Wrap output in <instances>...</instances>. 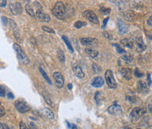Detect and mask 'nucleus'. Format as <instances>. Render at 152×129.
<instances>
[{
	"mask_svg": "<svg viewBox=\"0 0 152 129\" xmlns=\"http://www.w3.org/2000/svg\"><path fill=\"white\" fill-rule=\"evenodd\" d=\"M52 13L58 20H64L74 14V11L68 4H64L63 2L59 1V2L56 3L54 8L52 10Z\"/></svg>",
	"mask_w": 152,
	"mask_h": 129,
	"instance_id": "1",
	"label": "nucleus"
},
{
	"mask_svg": "<svg viewBox=\"0 0 152 129\" xmlns=\"http://www.w3.org/2000/svg\"><path fill=\"white\" fill-rule=\"evenodd\" d=\"M13 48L16 52V55H17V57L18 59L20 60V62L22 64L26 65L29 63V58L27 57V55L25 54V52L22 50V48L20 47V46L17 43H14L13 44Z\"/></svg>",
	"mask_w": 152,
	"mask_h": 129,
	"instance_id": "2",
	"label": "nucleus"
},
{
	"mask_svg": "<svg viewBox=\"0 0 152 129\" xmlns=\"http://www.w3.org/2000/svg\"><path fill=\"white\" fill-rule=\"evenodd\" d=\"M146 112H147V110L143 106L134 108L130 112L131 119L133 120H138L139 119H141L146 113Z\"/></svg>",
	"mask_w": 152,
	"mask_h": 129,
	"instance_id": "3",
	"label": "nucleus"
},
{
	"mask_svg": "<svg viewBox=\"0 0 152 129\" xmlns=\"http://www.w3.org/2000/svg\"><path fill=\"white\" fill-rule=\"evenodd\" d=\"M105 77H106V81H107V84L109 86V88L111 89H115L117 88V83L114 79V77H113V73L111 69H107L105 73Z\"/></svg>",
	"mask_w": 152,
	"mask_h": 129,
	"instance_id": "4",
	"label": "nucleus"
},
{
	"mask_svg": "<svg viewBox=\"0 0 152 129\" xmlns=\"http://www.w3.org/2000/svg\"><path fill=\"white\" fill-rule=\"evenodd\" d=\"M83 15H84L91 23L95 24V25H99V20L97 15H96L95 12H93L92 11H91V10L86 11V12L83 13Z\"/></svg>",
	"mask_w": 152,
	"mask_h": 129,
	"instance_id": "5",
	"label": "nucleus"
},
{
	"mask_svg": "<svg viewBox=\"0 0 152 129\" xmlns=\"http://www.w3.org/2000/svg\"><path fill=\"white\" fill-rule=\"evenodd\" d=\"M53 77H54V80L56 82L57 88L61 89L64 86V77L61 72H55L53 74Z\"/></svg>",
	"mask_w": 152,
	"mask_h": 129,
	"instance_id": "6",
	"label": "nucleus"
},
{
	"mask_svg": "<svg viewBox=\"0 0 152 129\" xmlns=\"http://www.w3.org/2000/svg\"><path fill=\"white\" fill-rule=\"evenodd\" d=\"M9 8L11 12L13 15H18L22 12V7L21 4L20 2H16V3H10L9 4Z\"/></svg>",
	"mask_w": 152,
	"mask_h": 129,
	"instance_id": "7",
	"label": "nucleus"
},
{
	"mask_svg": "<svg viewBox=\"0 0 152 129\" xmlns=\"http://www.w3.org/2000/svg\"><path fill=\"white\" fill-rule=\"evenodd\" d=\"M80 42L84 46L87 47H97L99 42L96 38H81Z\"/></svg>",
	"mask_w": 152,
	"mask_h": 129,
	"instance_id": "8",
	"label": "nucleus"
},
{
	"mask_svg": "<svg viewBox=\"0 0 152 129\" xmlns=\"http://www.w3.org/2000/svg\"><path fill=\"white\" fill-rule=\"evenodd\" d=\"M34 18H36L38 20L42 22H49L50 21V17L48 14L42 12V10H39L36 11V12L34 13Z\"/></svg>",
	"mask_w": 152,
	"mask_h": 129,
	"instance_id": "9",
	"label": "nucleus"
},
{
	"mask_svg": "<svg viewBox=\"0 0 152 129\" xmlns=\"http://www.w3.org/2000/svg\"><path fill=\"white\" fill-rule=\"evenodd\" d=\"M15 107L21 113L27 112L30 110V108L27 106V104L26 102H24V101H21V100H18V101L15 102Z\"/></svg>",
	"mask_w": 152,
	"mask_h": 129,
	"instance_id": "10",
	"label": "nucleus"
},
{
	"mask_svg": "<svg viewBox=\"0 0 152 129\" xmlns=\"http://www.w3.org/2000/svg\"><path fill=\"white\" fill-rule=\"evenodd\" d=\"M107 112L112 115L118 116V115H121L122 113V108H121V106L115 104V105H113V106H109L108 109H107Z\"/></svg>",
	"mask_w": 152,
	"mask_h": 129,
	"instance_id": "11",
	"label": "nucleus"
},
{
	"mask_svg": "<svg viewBox=\"0 0 152 129\" xmlns=\"http://www.w3.org/2000/svg\"><path fill=\"white\" fill-rule=\"evenodd\" d=\"M73 71H74L76 77H78V78H84L85 76H86L84 71L82 70V68L80 67V65L77 64V63H76L73 66Z\"/></svg>",
	"mask_w": 152,
	"mask_h": 129,
	"instance_id": "12",
	"label": "nucleus"
},
{
	"mask_svg": "<svg viewBox=\"0 0 152 129\" xmlns=\"http://www.w3.org/2000/svg\"><path fill=\"white\" fill-rule=\"evenodd\" d=\"M120 72H121V76L123 77V78H125L126 80H130L132 78L133 73L129 68H122Z\"/></svg>",
	"mask_w": 152,
	"mask_h": 129,
	"instance_id": "13",
	"label": "nucleus"
},
{
	"mask_svg": "<svg viewBox=\"0 0 152 129\" xmlns=\"http://www.w3.org/2000/svg\"><path fill=\"white\" fill-rule=\"evenodd\" d=\"M40 112H41V114H42V116H44V117H45V118H47V119L53 120V119L55 118L54 112H53L50 109H48V108H43V109H41Z\"/></svg>",
	"mask_w": 152,
	"mask_h": 129,
	"instance_id": "14",
	"label": "nucleus"
},
{
	"mask_svg": "<svg viewBox=\"0 0 152 129\" xmlns=\"http://www.w3.org/2000/svg\"><path fill=\"white\" fill-rule=\"evenodd\" d=\"M135 45H136V49L138 52H143L146 49V45L144 44L142 38L141 37L135 39Z\"/></svg>",
	"mask_w": 152,
	"mask_h": 129,
	"instance_id": "15",
	"label": "nucleus"
},
{
	"mask_svg": "<svg viewBox=\"0 0 152 129\" xmlns=\"http://www.w3.org/2000/svg\"><path fill=\"white\" fill-rule=\"evenodd\" d=\"M117 23H118V28H119V32H120V34H127L128 29H129L128 25H126V24L122 21L121 20H119Z\"/></svg>",
	"mask_w": 152,
	"mask_h": 129,
	"instance_id": "16",
	"label": "nucleus"
},
{
	"mask_svg": "<svg viewBox=\"0 0 152 129\" xmlns=\"http://www.w3.org/2000/svg\"><path fill=\"white\" fill-rule=\"evenodd\" d=\"M104 85V79L101 77H96L92 79L91 82V85L96 88H99Z\"/></svg>",
	"mask_w": 152,
	"mask_h": 129,
	"instance_id": "17",
	"label": "nucleus"
},
{
	"mask_svg": "<svg viewBox=\"0 0 152 129\" xmlns=\"http://www.w3.org/2000/svg\"><path fill=\"white\" fill-rule=\"evenodd\" d=\"M137 88H138L139 92H142V93H147L148 92V86L143 81H138Z\"/></svg>",
	"mask_w": 152,
	"mask_h": 129,
	"instance_id": "18",
	"label": "nucleus"
},
{
	"mask_svg": "<svg viewBox=\"0 0 152 129\" xmlns=\"http://www.w3.org/2000/svg\"><path fill=\"white\" fill-rule=\"evenodd\" d=\"M85 51H86L87 55H89L91 58H96L99 55V52L92 48H86Z\"/></svg>",
	"mask_w": 152,
	"mask_h": 129,
	"instance_id": "19",
	"label": "nucleus"
},
{
	"mask_svg": "<svg viewBox=\"0 0 152 129\" xmlns=\"http://www.w3.org/2000/svg\"><path fill=\"white\" fill-rule=\"evenodd\" d=\"M42 96H43L45 101H46L48 105H50V106H53V105H54V104H53V100H52V98H51V97H50V94H49L48 91H46V90L42 91Z\"/></svg>",
	"mask_w": 152,
	"mask_h": 129,
	"instance_id": "20",
	"label": "nucleus"
},
{
	"mask_svg": "<svg viewBox=\"0 0 152 129\" xmlns=\"http://www.w3.org/2000/svg\"><path fill=\"white\" fill-rule=\"evenodd\" d=\"M121 44L123 47H129V48H132V47H133V46H134V43H133V42L130 41L129 39H128V38L121 40Z\"/></svg>",
	"mask_w": 152,
	"mask_h": 129,
	"instance_id": "21",
	"label": "nucleus"
},
{
	"mask_svg": "<svg viewBox=\"0 0 152 129\" xmlns=\"http://www.w3.org/2000/svg\"><path fill=\"white\" fill-rule=\"evenodd\" d=\"M57 58H58L60 63H65V55H64V53L63 52L62 49H58V51H57Z\"/></svg>",
	"mask_w": 152,
	"mask_h": 129,
	"instance_id": "22",
	"label": "nucleus"
},
{
	"mask_svg": "<svg viewBox=\"0 0 152 129\" xmlns=\"http://www.w3.org/2000/svg\"><path fill=\"white\" fill-rule=\"evenodd\" d=\"M26 12L30 15V16H32V17H34V8H33V6H32V4H26Z\"/></svg>",
	"mask_w": 152,
	"mask_h": 129,
	"instance_id": "23",
	"label": "nucleus"
},
{
	"mask_svg": "<svg viewBox=\"0 0 152 129\" xmlns=\"http://www.w3.org/2000/svg\"><path fill=\"white\" fill-rule=\"evenodd\" d=\"M63 40H64V42L66 44V46H67V47H68V49L71 52V54L72 53H74V49H73V47H72V45H71V43L69 42V40L66 37V36H63Z\"/></svg>",
	"mask_w": 152,
	"mask_h": 129,
	"instance_id": "24",
	"label": "nucleus"
},
{
	"mask_svg": "<svg viewBox=\"0 0 152 129\" xmlns=\"http://www.w3.org/2000/svg\"><path fill=\"white\" fill-rule=\"evenodd\" d=\"M122 16H123L127 20H129V21H133V20H134V14H133L132 12H123V13H122Z\"/></svg>",
	"mask_w": 152,
	"mask_h": 129,
	"instance_id": "25",
	"label": "nucleus"
},
{
	"mask_svg": "<svg viewBox=\"0 0 152 129\" xmlns=\"http://www.w3.org/2000/svg\"><path fill=\"white\" fill-rule=\"evenodd\" d=\"M121 57L122 59L126 62V63H132L133 62V57L130 54H128L127 52L123 55H121Z\"/></svg>",
	"mask_w": 152,
	"mask_h": 129,
	"instance_id": "26",
	"label": "nucleus"
},
{
	"mask_svg": "<svg viewBox=\"0 0 152 129\" xmlns=\"http://www.w3.org/2000/svg\"><path fill=\"white\" fill-rule=\"evenodd\" d=\"M112 46L113 47H114L115 48H116V50H117V53L118 54H120V55H123V54H125L126 53V51L120 46V45H118V44H116V43H114V44H112Z\"/></svg>",
	"mask_w": 152,
	"mask_h": 129,
	"instance_id": "27",
	"label": "nucleus"
},
{
	"mask_svg": "<svg viewBox=\"0 0 152 129\" xmlns=\"http://www.w3.org/2000/svg\"><path fill=\"white\" fill-rule=\"evenodd\" d=\"M39 70H40V72L42 73V77H43L44 78H45V80L47 81V83H48V85H52V82L50 81V79H49L48 76L47 75V73H46V72L44 71V70H43V69H42V68H40V69H39Z\"/></svg>",
	"mask_w": 152,
	"mask_h": 129,
	"instance_id": "28",
	"label": "nucleus"
},
{
	"mask_svg": "<svg viewBox=\"0 0 152 129\" xmlns=\"http://www.w3.org/2000/svg\"><path fill=\"white\" fill-rule=\"evenodd\" d=\"M86 26V22L83 21H77L75 23V25H74V26H75L76 28H78V29H80V28H82V27H84V26Z\"/></svg>",
	"mask_w": 152,
	"mask_h": 129,
	"instance_id": "29",
	"label": "nucleus"
},
{
	"mask_svg": "<svg viewBox=\"0 0 152 129\" xmlns=\"http://www.w3.org/2000/svg\"><path fill=\"white\" fill-rule=\"evenodd\" d=\"M42 29L43 30L44 32H47V33H49V34H56L55 30L52 29V28H50V27H48V26H42Z\"/></svg>",
	"mask_w": 152,
	"mask_h": 129,
	"instance_id": "30",
	"label": "nucleus"
},
{
	"mask_svg": "<svg viewBox=\"0 0 152 129\" xmlns=\"http://www.w3.org/2000/svg\"><path fill=\"white\" fill-rule=\"evenodd\" d=\"M99 12H100L102 14L106 15V14H109V13H110L111 9H110V8H106V7H101L100 10H99Z\"/></svg>",
	"mask_w": 152,
	"mask_h": 129,
	"instance_id": "31",
	"label": "nucleus"
},
{
	"mask_svg": "<svg viewBox=\"0 0 152 129\" xmlns=\"http://www.w3.org/2000/svg\"><path fill=\"white\" fill-rule=\"evenodd\" d=\"M95 100H96V102H97V104L98 105H99V103H100V98H101V93L100 92H99V91H97L96 93H95Z\"/></svg>",
	"mask_w": 152,
	"mask_h": 129,
	"instance_id": "32",
	"label": "nucleus"
},
{
	"mask_svg": "<svg viewBox=\"0 0 152 129\" xmlns=\"http://www.w3.org/2000/svg\"><path fill=\"white\" fill-rule=\"evenodd\" d=\"M92 69H93V71H94V73H99L100 71H101V69L98 66L97 64H95V63H92Z\"/></svg>",
	"mask_w": 152,
	"mask_h": 129,
	"instance_id": "33",
	"label": "nucleus"
},
{
	"mask_svg": "<svg viewBox=\"0 0 152 129\" xmlns=\"http://www.w3.org/2000/svg\"><path fill=\"white\" fill-rule=\"evenodd\" d=\"M5 94H6V90L4 86L0 85V97H4Z\"/></svg>",
	"mask_w": 152,
	"mask_h": 129,
	"instance_id": "34",
	"label": "nucleus"
},
{
	"mask_svg": "<svg viewBox=\"0 0 152 129\" xmlns=\"http://www.w3.org/2000/svg\"><path fill=\"white\" fill-rule=\"evenodd\" d=\"M134 76H135L136 77H143V74H142V72L139 71V69L136 68V69H134Z\"/></svg>",
	"mask_w": 152,
	"mask_h": 129,
	"instance_id": "35",
	"label": "nucleus"
},
{
	"mask_svg": "<svg viewBox=\"0 0 152 129\" xmlns=\"http://www.w3.org/2000/svg\"><path fill=\"white\" fill-rule=\"evenodd\" d=\"M103 35H104V37H106L107 39H108L109 41H112V40L113 39V35H112L111 34H109L108 32H104V33H103Z\"/></svg>",
	"mask_w": 152,
	"mask_h": 129,
	"instance_id": "36",
	"label": "nucleus"
},
{
	"mask_svg": "<svg viewBox=\"0 0 152 129\" xmlns=\"http://www.w3.org/2000/svg\"><path fill=\"white\" fill-rule=\"evenodd\" d=\"M147 83H148V85L149 87H151V73H148V76H147Z\"/></svg>",
	"mask_w": 152,
	"mask_h": 129,
	"instance_id": "37",
	"label": "nucleus"
},
{
	"mask_svg": "<svg viewBox=\"0 0 152 129\" xmlns=\"http://www.w3.org/2000/svg\"><path fill=\"white\" fill-rule=\"evenodd\" d=\"M20 129H29L28 128H27V126L26 125V123H25V122H23V121H21V122L20 123Z\"/></svg>",
	"mask_w": 152,
	"mask_h": 129,
	"instance_id": "38",
	"label": "nucleus"
},
{
	"mask_svg": "<svg viewBox=\"0 0 152 129\" xmlns=\"http://www.w3.org/2000/svg\"><path fill=\"white\" fill-rule=\"evenodd\" d=\"M66 123H67L68 127H69V128L70 129H79L78 128H77V126H76V125H73V124H69V123L68 121H67Z\"/></svg>",
	"mask_w": 152,
	"mask_h": 129,
	"instance_id": "39",
	"label": "nucleus"
},
{
	"mask_svg": "<svg viewBox=\"0 0 152 129\" xmlns=\"http://www.w3.org/2000/svg\"><path fill=\"white\" fill-rule=\"evenodd\" d=\"M4 114H5V110H4V108L3 107V106H0V118L3 117V116H4Z\"/></svg>",
	"mask_w": 152,
	"mask_h": 129,
	"instance_id": "40",
	"label": "nucleus"
},
{
	"mask_svg": "<svg viewBox=\"0 0 152 129\" xmlns=\"http://www.w3.org/2000/svg\"><path fill=\"white\" fill-rule=\"evenodd\" d=\"M29 129H39L38 128V127H36L33 122H29Z\"/></svg>",
	"mask_w": 152,
	"mask_h": 129,
	"instance_id": "41",
	"label": "nucleus"
},
{
	"mask_svg": "<svg viewBox=\"0 0 152 129\" xmlns=\"http://www.w3.org/2000/svg\"><path fill=\"white\" fill-rule=\"evenodd\" d=\"M6 4H7V1H5V0H0V6L1 7H4V6H6Z\"/></svg>",
	"mask_w": 152,
	"mask_h": 129,
	"instance_id": "42",
	"label": "nucleus"
},
{
	"mask_svg": "<svg viewBox=\"0 0 152 129\" xmlns=\"http://www.w3.org/2000/svg\"><path fill=\"white\" fill-rule=\"evenodd\" d=\"M1 20H2L3 24H4V26L7 25V21H8V19H7V18H5V17H1Z\"/></svg>",
	"mask_w": 152,
	"mask_h": 129,
	"instance_id": "43",
	"label": "nucleus"
},
{
	"mask_svg": "<svg viewBox=\"0 0 152 129\" xmlns=\"http://www.w3.org/2000/svg\"><path fill=\"white\" fill-rule=\"evenodd\" d=\"M109 18H107V19H105L104 20V22H103V26H102V28H105V26H106V25H107V23L108 21Z\"/></svg>",
	"mask_w": 152,
	"mask_h": 129,
	"instance_id": "44",
	"label": "nucleus"
},
{
	"mask_svg": "<svg viewBox=\"0 0 152 129\" xmlns=\"http://www.w3.org/2000/svg\"><path fill=\"white\" fill-rule=\"evenodd\" d=\"M7 96H8V98H10V99H13V98H14V97H13V95H12V92H9V93H8V95H7Z\"/></svg>",
	"mask_w": 152,
	"mask_h": 129,
	"instance_id": "45",
	"label": "nucleus"
},
{
	"mask_svg": "<svg viewBox=\"0 0 152 129\" xmlns=\"http://www.w3.org/2000/svg\"><path fill=\"white\" fill-rule=\"evenodd\" d=\"M1 129H10V128L6 125V124H2V128Z\"/></svg>",
	"mask_w": 152,
	"mask_h": 129,
	"instance_id": "46",
	"label": "nucleus"
},
{
	"mask_svg": "<svg viewBox=\"0 0 152 129\" xmlns=\"http://www.w3.org/2000/svg\"><path fill=\"white\" fill-rule=\"evenodd\" d=\"M148 25H149L150 26H151V17H150V19H149V20H148Z\"/></svg>",
	"mask_w": 152,
	"mask_h": 129,
	"instance_id": "47",
	"label": "nucleus"
},
{
	"mask_svg": "<svg viewBox=\"0 0 152 129\" xmlns=\"http://www.w3.org/2000/svg\"><path fill=\"white\" fill-rule=\"evenodd\" d=\"M68 88H69V90H71V89H72V85H71V84H69V85H68Z\"/></svg>",
	"mask_w": 152,
	"mask_h": 129,
	"instance_id": "48",
	"label": "nucleus"
},
{
	"mask_svg": "<svg viewBox=\"0 0 152 129\" xmlns=\"http://www.w3.org/2000/svg\"><path fill=\"white\" fill-rule=\"evenodd\" d=\"M149 110H150V112H151V104H150V106H149Z\"/></svg>",
	"mask_w": 152,
	"mask_h": 129,
	"instance_id": "49",
	"label": "nucleus"
},
{
	"mask_svg": "<svg viewBox=\"0 0 152 129\" xmlns=\"http://www.w3.org/2000/svg\"><path fill=\"white\" fill-rule=\"evenodd\" d=\"M2 128V124L0 123V128Z\"/></svg>",
	"mask_w": 152,
	"mask_h": 129,
	"instance_id": "50",
	"label": "nucleus"
},
{
	"mask_svg": "<svg viewBox=\"0 0 152 129\" xmlns=\"http://www.w3.org/2000/svg\"><path fill=\"white\" fill-rule=\"evenodd\" d=\"M137 129H140V128H137Z\"/></svg>",
	"mask_w": 152,
	"mask_h": 129,
	"instance_id": "51",
	"label": "nucleus"
}]
</instances>
